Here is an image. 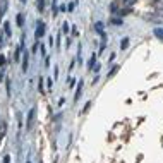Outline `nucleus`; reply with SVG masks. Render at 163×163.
I'll return each mask as SVG.
<instances>
[{
    "instance_id": "nucleus-1",
    "label": "nucleus",
    "mask_w": 163,
    "mask_h": 163,
    "mask_svg": "<svg viewBox=\"0 0 163 163\" xmlns=\"http://www.w3.org/2000/svg\"><path fill=\"white\" fill-rule=\"evenodd\" d=\"M45 22H41V21H38V24H36V33H34V36H36V40H40L45 34Z\"/></svg>"
},
{
    "instance_id": "nucleus-2",
    "label": "nucleus",
    "mask_w": 163,
    "mask_h": 163,
    "mask_svg": "<svg viewBox=\"0 0 163 163\" xmlns=\"http://www.w3.org/2000/svg\"><path fill=\"white\" fill-rule=\"evenodd\" d=\"M34 113H36V110L34 108H31L29 113H28V120H26V125H28V129L33 127V122H34Z\"/></svg>"
},
{
    "instance_id": "nucleus-3",
    "label": "nucleus",
    "mask_w": 163,
    "mask_h": 163,
    "mask_svg": "<svg viewBox=\"0 0 163 163\" xmlns=\"http://www.w3.org/2000/svg\"><path fill=\"white\" fill-rule=\"evenodd\" d=\"M28 62H29V53L24 51V55H22V70H28Z\"/></svg>"
},
{
    "instance_id": "nucleus-4",
    "label": "nucleus",
    "mask_w": 163,
    "mask_h": 163,
    "mask_svg": "<svg viewBox=\"0 0 163 163\" xmlns=\"http://www.w3.org/2000/svg\"><path fill=\"white\" fill-rule=\"evenodd\" d=\"M96 53H93V55H91V59H89V62H88V69H89V70H93V67H94V64H96Z\"/></svg>"
},
{
    "instance_id": "nucleus-5",
    "label": "nucleus",
    "mask_w": 163,
    "mask_h": 163,
    "mask_svg": "<svg viewBox=\"0 0 163 163\" xmlns=\"http://www.w3.org/2000/svg\"><path fill=\"white\" fill-rule=\"evenodd\" d=\"M82 84H84V82H79V86H77V91H76V96H74V101H77V100L81 98V91H82Z\"/></svg>"
},
{
    "instance_id": "nucleus-6",
    "label": "nucleus",
    "mask_w": 163,
    "mask_h": 163,
    "mask_svg": "<svg viewBox=\"0 0 163 163\" xmlns=\"http://www.w3.org/2000/svg\"><path fill=\"white\" fill-rule=\"evenodd\" d=\"M5 132H7V124L2 122V124H0V141H2V137L5 136Z\"/></svg>"
},
{
    "instance_id": "nucleus-7",
    "label": "nucleus",
    "mask_w": 163,
    "mask_h": 163,
    "mask_svg": "<svg viewBox=\"0 0 163 163\" xmlns=\"http://www.w3.org/2000/svg\"><path fill=\"white\" fill-rule=\"evenodd\" d=\"M4 33L7 34V36H10V33H12V31H10V22L9 21L4 22Z\"/></svg>"
},
{
    "instance_id": "nucleus-8",
    "label": "nucleus",
    "mask_w": 163,
    "mask_h": 163,
    "mask_svg": "<svg viewBox=\"0 0 163 163\" xmlns=\"http://www.w3.org/2000/svg\"><path fill=\"white\" fill-rule=\"evenodd\" d=\"M120 48H122V50H127L129 48V38H124L120 41Z\"/></svg>"
},
{
    "instance_id": "nucleus-9",
    "label": "nucleus",
    "mask_w": 163,
    "mask_h": 163,
    "mask_svg": "<svg viewBox=\"0 0 163 163\" xmlns=\"http://www.w3.org/2000/svg\"><path fill=\"white\" fill-rule=\"evenodd\" d=\"M19 59H21V47L16 48V51H14V60H16V62H19Z\"/></svg>"
},
{
    "instance_id": "nucleus-10",
    "label": "nucleus",
    "mask_w": 163,
    "mask_h": 163,
    "mask_svg": "<svg viewBox=\"0 0 163 163\" xmlns=\"http://www.w3.org/2000/svg\"><path fill=\"white\" fill-rule=\"evenodd\" d=\"M36 7H38L40 12H43V9H45V0H38V2H36Z\"/></svg>"
},
{
    "instance_id": "nucleus-11",
    "label": "nucleus",
    "mask_w": 163,
    "mask_h": 163,
    "mask_svg": "<svg viewBox=\"0 0 163 163\" xmlns=\"http://www.w3.org/2000/svg\"><path fill=\"white\" fill-rule=\"evenodd\" d=\"M40 93L45 94V79L43 77H40Z\"/></svg>"
},
{
    "instance_id": "nucleus-12",
    "label": "nucleus",
    "mask_w": 163,
    "mask_h": 163,
    "mask_svg": "<svg viewBox=\"0 0 163 163\" xmlns=\"http://www.w3.org/2000/svg\"><path fill=\"white\" fill-rule=\"evenodd\" d=\"M94 28H96V31H98L100 34H103V22H96V24H94Z\"/></svg>"
},
{
    "instance_id": "nucleus-13",
    "label": "nucleus",
    "mask_w": 163,
    "mask_h": 163,
    "mask_svg": "<svg viewBox=\"0 0 163 163\" xmlns=\"http://www.w3.org/2000/svg\"><path fill=\"white\" fill-rule=\"evenodd\" d=\"M154 36H156V38H160L163 41V29H154Z\"/></svg>"
},
{
    "instance_id": "nucleus-14",
    "label": "nucleus",
    "mask_w": 163,
    "mask_h": 163,
    "mask_svg": "<svg viewBox=\"0 0 163 163\" xmlns=\"http://www.w3.org/2000/svg\"><path fill=\"white\" fill-rule=\"evenodd\" d=\"M17 24H19V26L24 24V17H22V14H19V16H17Z\"/></svg>"
},
{
    "instance_id": "nucleus-15",
    "label": "nucleus",
    "mask_w": 163,
    "mask_h": 163,
    "mask_svg": "<svg viewBox=\"0 0 163 163\" xmlns=\"http://www.w3.org/2000/svg\"><path fill=\"white\" fill-rule=\"evenodd\" d=\"M110 12H113V14L119 12V7H117L115 4H110Z\"/></svg>"
},
{
    "instance_id": "nucleus-16",
    "label": "nucleus",
    "mask_w": 163,
    "mask_h": 163,
    "mask_svg": "<svg viewBox=\"0 0 163 163\" xmlns=\"http://www.w3.org/2000/svg\"><path fill=\"white\" fill-rule=\"evenodd\" d=\"M117 70H119V67H117V65H115V67H113V69H112V70H110V72H108V77L115 76V72H117Z\"/></svg>"
},
{
    "instance_id": "nucleus-17",
    "label": "nucleus",
    "mask_w": 163,
    "mask_h": 163,
    "mask_svg": "<svg viewBox=\"0 0 163 163\" xmlns=\"http://www.w3.org/2000/svg\"><path fill=\"white\" fill-rule=\"evenodd\" d=\"M45 82H47V88H48V89H51V88H53V81H51V79H47Z\"/></svg>"
},
{
    "instance_id": "nucleus-18",
    "label": "nucleus",
    "mask_w": 163,
    "mask_h": 163,
    "mask_svg": "<svg viewBox=\"0 0 163 163\" xmlns=\"http://www.w3.org/2000/svg\"><path fill=\"white\" fill-rule=\"evenodd\" d=\"M5 62H7V60H5V55H0V67H4Z\"/></svg>"
},
{
    "instance_id": "nucleus-19",
    "label": "nucleus",
    "mask_w": 163,
    "mask_h": 163,
    "mask_svg": "<svg viewBox=\"0 0 163 163\" xmlns=\"http://www.w3.org/2000/svg\"><path fill=\"white\" fill-rule=\"evenodd\" d=\"M53 17H57V0H53Z\"/></svg>"
},
{
    "instance_id": "nucleus-20",
    "label": "nucleus",
    "mask_w": 163,
    "mask_h": 163,
    "mask_svg": "<svg viewBox=\"0 0 163 163\" xmlns=\"http://www.w3.org/2000/svg\"><path fill=\"white\" fill-rule=\"evenodd\" d=\"M124 2H125V4H127V5H134V4H136V2H137V0H124Z\"/></svg>"
},
{
    "instance_id": "nucleus-21",
    "label": "nucleus",
    "mask_w": 163,
    "mask_h": 163,
    "mask_svg": "<svg viewBox=\"0 0 163 163\" xmlns=\"http://www.w3.org/2000/svg\"><path fill=\"white\" fill-rule=\"evenodd\" d=\"M89 107H91V101H88V103H86V107L82 108V112H88V110H89Z\"/></svg>"
},
{
    "instance_id": "nucleus-22",
    "label": "nucleus",
    "mask_w": 163,
    "mask_h": 163,
    "mask_svg": "<svg viewBox=\"0 0 163 163\" xmlns=\"http://www.w3.org/2000/svg\"><path fill=\"white\" fill-rule=\"evenodd\" d=\"M112 24H122V21L120 19H112Z\"/></svg>"
},
{
    "instance_id": "nucleus-23",
    "label": "nucleus",
    "mask_w": 163,
    "mask_h": 163,
    "mask_svg": "<svg viewBox=\"0 0 163 163\" xmlns=\"http://www.w3.org/2000/svg\"><path fill=\"white\" fill-rule=\"evenodd\" d=\"M64 33H69V24L67 22H64Z\"/></svg>"
},
{
    "instance_id": "nucleus-24",
    "label": "nucleus",
    "mask_w": 163,
    "mask_h": 163,
    "mask_svg": "<svg viewBox=\"0 0 163 163\" xmlns=\"http://www.w3.org/2000/svg\"><path fill=\"white\" fill-rule=\"evenodd\" d=\"M69 86H70V88H72V86H74V79H72V77H70V76H69Z\"/></svg>"
},
{
    "instance_id": "nucleus-25",
    "label": "nucleus",
    "mask_w": 163,
    "mask_h": 163,
    "mask_svg": "<svg viewBox=\"0 0 163 163\" xmlns=\"http://www.w3.org/2000/svg\"><path fill=\"white\" fill-rule=\"evenodd\" d=\"M4 45H5V43H4V36H2V34H0V48L4 47Z\"/></svg>"
},
{
    "instance_id": "nucleus-26",
    "label": "nucleus",
    "mask_w": 163,
    "mask_h": 163,
    "mask_svg": "<svg viewBox=\"0 0 163 163\" xmlns=\"http://www.w3.org/2000/svg\"><path fill=\"white\" fill-rule=\"evenodd\" d=\"M41 55L47 57V50H45V47H43V45H41Z\"/></svg>"
},
{
    "instance_id": "nucleus-27",
    "label": "nucleus",
    "mask_w": 163,
    "mask_h": 163,
    "mask_svg": "<svg viewBox=\"0 0 163 163\" xmlns=\"http://www.w3.org/2000/svg\"><path fill=\"white\" fill-rule=\"evenodd\" d=\"M67 9H69V12H72V10H74V4H69Z\"/></svg>"
},
{
    "instance_id": "nucleus-28",
    "label": "nucleus",
    "mask_w": 163,
    "mask_h": 163,
    "mask_svg": "<svg viewBox=\"0 0 163 163\" xmlns=\"http://www.w3.org/2000/svg\"><path fill=\"white\" fill-rule=\"evenodd\" d=\"M7 93H10V81L7 79Z\"/></svg>"
},
{
    "instance_id": "nucleus-29",
    "label": "nucleus",
    "mask_w": 163,
    "mask_h": 163,
    "mask_svg": "<svg viewBox=\"0 0 163 163\" xmlns=\"http://www.w3.org/2000/svg\"><path fill=\"white\" fill-rule=\"evenodd\" d=\"M4 163H10V158H9V156H4Z\"/></svg>"
},
{
    "instance_id": "nucleus-30",
    "label": "nucleus",
    "mask_w": 163,
    "mask_h": 163,
    "mask_svg": "<svg viewBox=\"0 0 163 163\" xmlns=\"http://www.w3.org/2000/svg\"><path fill=\"white\" fill-rule=\"evenodd\" d=\"M0 21H2V7H0Z\"/></svg>"
},
{
    "instance_id": "nucleus-31",
    "label": "nucleus",
    "mask_w": 163,
    "mask_h": 163,
    "mask_svg": "<svg viewBox=\"0 0 163 163\" xmlns=\"http://www.w3.org/2000/svg\"><path fill=\"white\" fill-rule=\"evenodd\" d=\"M158 7H163V0H161V4H158Z\"/></svg>"
},
{
    "instance_id": "nucleus-32",
    "label": "nucleus",
    "mask_w": 163,
    "mask_h": 163,
    "mask_svg": "<svg viewBox=\"0 0 163 163\" xmlns=\"http://www.w3.org/2000/svg\"><path fill=\"white\" fill-rule=\"evenodd\" d=\"M21 2H22V4H26V0H21Z\"/></svg>"
},
{
    "instance_id": "nucleus-33",
    "label": "nucleus",
    "mask_w": 163,
    "mask_h": 163,
    "mask_svg": "<svg viewBox=\"0 0 163 163\" xmlns=\"http://www.w3.org/2000/svg\"><path fill=\"white\" fill-rule=\"evenodd\" d=\"M28 163H31V161H28Z\"/></svg>"
}]
</instances>
